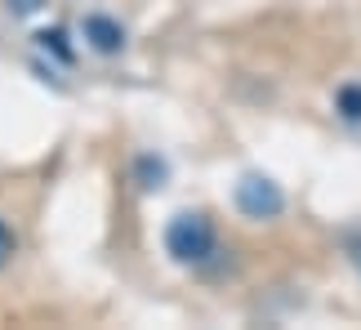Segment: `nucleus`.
<instances>
[{"label": "nucleus", "instance_id": "20e7f679", "mask_svg": "<svg viewBox=\"0 0 361 330\" xmlns=\"http://www.w3.org/2000/svg\"><path fill=\"white\" fill-rule=\"evenodd\" d=\"M339 107H343V116H353V121H357V116H361V90H353V85H348V90H339Z\"/></svg>", "mask_w": 361, "mask_h": 330}, {"label": "nucleus", "instance_id": "f03ea898", "mask_svg": "<svg viewBox=\"0 0 361 330\" xmlns=\"http://www.w3.org/2000/svg\"><path fill=\"white\" fill-rule=\"evenodd\" d=\"M237 205H241V214L250 219H276L281 214V188L272 183V178H263V174H245L241 183H237Z\"/></svg>", "mask_w": 361, "mask_h": 330}, {"label": "nucleus", "instance_id": "423d86ee", "mask_svg": "<svg viewBox=\"0 0 361 330\" xmlns=\"http://www.w3.org/2000/svg\"><path fill=\"white\" fill-rule=\"evenodd\" d=\"M13 9H18V13H32V9H36V0H13Z\"/></svg>", "mask_w": 361, "mask_h": 330}, {"label": "nucleus", "instance_id": "0eeeda50", "mask_svg": "<svg viewBox=\"0 0 361 330\" xmlns=\"http://www.w3.org/2000/svg\"><path fill=\"white\" fill-rule=\"evenodd\" d=\"M357 264H361V255H357Z\"/></svg>", "mask_w": 361, "mask_h": 330}, {"label": "nucleus", "instance_id": "f257e3e1", "mask_svg": "<svg viewBox=\"0 0 361 330\" xmlns=\"http://www.w3.org/2000/svg\"><path fill=\"white\" fill-rule=\"evenodd\" d=\"M165 250H170L178 264H201V259L214 250V224L197 210L174 214L170 228H165Z\"/></svg>", "mask_w": 361, "mask_h": 330}, {"label": "nucleus", "instance_id": "39448f33", "mask_svg": "<svg viewBox=\"0 0 361 330\" xmlns=\"http://www.w3.org/2000/svg\"><path fill=\"white\" fill-rule=\"evenodd\" d=\"M9 255H13V232H9L5 224H0V264H5Z\"/></svg>", "mask_w": 361, "mask_h": 330}, {"label": "nucleus", "instance_id": "7ed1b4c3", "mask_svg": "<svg viewBox=\"0 0 361 330\" xmlns=\"http://www.w3.org/2000/svg\"><path fill=\"white\" fill-rule=\"evenodd\" d=\"M85 40L99 54H116L125 45V32H121V23L112 18H103V13H94V18H85Z\"/></svg>", "mask_w": 361, "mask_h": 330}]
</instances>
